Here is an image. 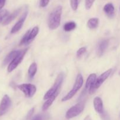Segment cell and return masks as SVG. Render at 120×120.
<instances>
[{
    "label": "cell",
    "instance_id": "30bf717a",
    "mask_svg": "<svg viewBox=\"0 0 120 120\" xmlns=\"http://www.w3.org/2000/svg\"><path fill=\"white\" fill-rule=\"evenodd\" d=\"M27 14H28V12H27V11H25L24 12V14H22L21 17L20 18V19L18 21V22L12 27L11 30V34H15V33L18 32L22 28L24 23L25 20L26 18H27Z\"/></svg>",
    "mask_w": 120,
    "mask_h": 120
},
{
    "label": "cell",
    "instance_id": "cb8c5ba5",
    "mask_svg": "<svg viewBox=\"0 0 120 120\" xmlns=\"http://www.w3.org/2000/svg\"><path fill=\"white\" fill-rule=\"evenodd\" d=\"M70 4L72 10L76 11L78 7V0H70Z\"/></svg>",
    "mask_w": 120,
    "mask_h": 120
},
{
    "label": "cell",
    "instance_id": "f1b7e54d",
    "mask_svg": "<svg viewBox=\"0 0 120 120\" xmlns=\"http://www.w3.org/2000/svg\"><path fill=\"white\" fill-rule=\"evenodd\" d=\"M34 108H32L30 111L28 112V113L27 114V119H29V118H31L32 116V115L34 113Z\"/></svg>",
    "mask_w": 120,
    "mask_h": 120
},
{
    "label": "cell",
    "instance_id": "8992f818",
    "mask_svg": "<svg viewBox=\"0 0 120 120\" xmlns=\"http://www.w3.org/2000/svg\"><path fill=\"white\" fill-rule=\"evenodd\" d=\"M17 87L24 94L25 97L28 98L33 97L36 91V86L32 84H20L17 86Z\"/></svg>",
    "mask_w": 120,
    "mask_h": 120
},
{
    "label": "cell",
    "instance_id": "ac0fdd59",
    "mask_svg": "<svg viewBox=\"0 0 120 120\" xmlns=\"http://www.w3.org/2000/svg\"><path fill=\"white\" fill-rule=\"evenodd\" d=\"M99 19L97 18H93L88 20L87 25L90 29H95L98 26Z\"/></svg>",
    "mask_w": 120,
    "mask_h": 120
},
{
    "label": "cell",
    "instance_id": "484cf974",
    "mask_svg": "<svg viewBox=\"0 0 120 120\" xmlns=\"http://www.w3.org/2000/svg\"><path fill=\"white\" fill-rule=\"evenodd\" d=\"M95 0H85V5L86 9H89L92 6Z\"/></svg>",
    "mask_w": 120,
    "mask_h": 120
},
{
    "label": "cell",
    "instance_id": "5b68a950",
    "mask_svg": "<svg viewBox=\"0 0 120 120\" xmlns=\"http://www.w3.org/2000/svg\"><path fill=\"white\" fill-rule=\"evenodd\" d=\"M28 50V48L23 49V50H19L17 55L15 56V58L9 63V64L8 66V71L9 73L11 72L13 70H15L16 68V67L21 63V62L23 60L26 53Z\"/></svg>",
    "mask_w": 120,
    "mask_h": 120
},
{
    "label": "cell",
    "instance_id": "44dd1931",
    "mask_svg": "<svg viewBox=\"0 0 120 120\" xmlns=\"http://www.w3.org/2000/svg\"><path fill=\"white\" fill-rule=\"evenodd\" d=\"M30 32V30H28L27 32L25 33L22 38L21 39L20 41V45H28L29 44V34Z\"/></svg>",
    "mask_w": 120,
    "mask_h": 120
},
{
    "label": "cell",
    "instance_id": "9c48e42d",
    "mask_svg": "<svg viewBox=\"0 0 120 120\" xmlns=\"http://www.w3.org/2000/svg\"><path fill=\"white\" fill-rule=\"evenodd\" d=\"M112 73V69H108V70L104 72L103 73L101 74L98 78H96V81H95V85H94V87H95V90L98 89L100 86L102 84V83L108 78L110 75Z\"/></svg>",
    "mask_w": 120,
    "mask_h": 120
},
{
    "label": "cell",
    "instance_id": "4fadbf2b",
    "mask_svg": "<svg viewBox=\"0 0 120 120\" xmlns=\"http://www.w3.org/2000/svg\"><path fill=\"white\" fill-rule=\"evenodd\" d=\"M59 92H60V90H59V91H58L56 93H55L54 94H53L52 96H51L49 98H48V99H47V100L45 102L44 104L43 105H42V111H45L49 109V107H50L51 105L52 104L53 102H54V100H55L56 96L58 95Z\"/></svg>",
    "mask_w": 120,
    "mask_h": 120
},
{
    "label": "cell",
    "instance_id": "52a82bcc",
    "mask_svg": "<svg viewBox=\"0 0 120 120\" xmlns=\"http://www.w3.org/2000/svg\"><path fill=\"white\" fill-rule=\"evenodd\" d=\"M96 79V75L95 73H92L88 76L85 83V90L89 92L90 94L94 93L95 91V89L94 87L95 81Z\"/></svg>",
    "mask_w": 120,
    "mask_h": 120
},
{
    "label": "cell",
    "instance_id": "6da1fadb",
    "mask_svg": "<svg viewBox=\"0 0 120 120\" xmlns=\"http://www.w3.org/2000/svg\"><path fill=\"white\" fill-rule=\"evenodd\" d=\"M62 12V7L57 6L50 13L48 17V26L49 29L54 30L56 29L60 25L61 15Z\"/></svg>",
    "mask_w": 120,
    "mask_h": 120
},
{
    "label": "cell",
    "instance_id": "d4e9b609",
    "mask_svg": "<svg viewBox=\"0 0 120 120\" xmlns=\"http://www.w3.org/2000/svg\"><path fill=\"white\" fill-rule=\"evenodd\" d=\"M86 51H87L86 48H85V47L81 48L80 49H79L78 50L77 52H76V56H77V57H78V58H80V57H81V56L86 52Z\"/></svg>",
    "mask_w": 120,
    "mask_h": 120
},
{
    "label": "cell",
    "instance_id": "2e32d148",
    "mask_svg": "<svg viewBox=\"0 0 120 120\" xmlns=\"http://www.w3.org/2000/svg\"><path fill=\"white\" fill-rule=\"evenodd\" d=\"M19 50H12V52H11L5 58V59L4 60L3 62V64L4 65H6L8 63H10L13 59L15 57V56L17 55L18 53Z\"/></svg>",
    "mask_w": 120,
    "mask_h": 120
},
{
    "label": "cell",
    "instance_id": "9a60e30c",
    "mask_svg": "<svg viewBox=\"0 0 120 120\" xmlns=\"http://www.w3.org/2000/svg\"><path fill=\"white\" fill-rule=\"evenodd\" d=\"M108 45V40H103L101 41L98 45V48L97 54L99 56H102V54L104 53L105 49H107V46Z\"/></svg>",
    "mask_w": 120,
    "mask_h": 120
},
{
    "label": "cell",
    "instance_id": "277c9868",
    "mask_svg": "<svg viewBox=\"0 0 120 120\" xmlns=\"http://www.w3.org/2000/svg\"><path fill=\"white\" fill-rule=\"evenodd\" d=\"M85 107V103L83 101L78 103L75 105L71 107L67 111L65 117L67 119H71L80 115L83 111Z\"/></svg>",
    "mask_w": 120,
    "mask_h": 120
},
{
    "label": "cell",
    "instance_id": "7a4b0ae2",
    "mask_svg": "<svg viewBox=\"0 0 120 120\" xmlns=\"http://www.w3.org/2000/svg\"><path fill=\"white\" fill-rule=\"evenodd\" d=\"M84 83V79L81 74H78L76 78V80H75V83L74 84L72 90L66 95L65 96L62 98V101H66L69 100L71 99L75 95V94L77 93V91L80 90L82 86Z\"/></svg>",
    "mask_w": 120,
    "mask_h": 120
},
{
    "label": "cell",
    "instance_id": "4316f807",
    "mask_svg": "<svg viewBox=\"0 0 120 120\" xmlns=\"http://www.w3.org/2000/svg\"><path fill=\"white\" fill-rule=\"evenodd\" d=\"M50 0H41L40 2V6L42 8L47 7L48 4H49Z\"/></svg>",
    "mask_w": 120,
    "mask_h": 120
},
{
    "label": "cell",
    "instance_id": "d6986e66",
    "mask_svg": "<svg viewBox=\"0 0 120 120\" xmlns=\"http://www.w3.org/2000/svg\"><path fill=\"white\" fill-rule=\"evenodd\" d=\"M76 26V25L74 21L68 22L64 25V30L65 32H70L74 30Z\"/></svg>",
    "mask_w": 120,
    "mask_h": 120
},
{
    "label": "cell",
    "instance_id": "3957f363",
    "mask_svg": "<svg viewBox=\"0 0 120 120\" xmlns=\"http://www.w3.org/2000/svg\"><path fill=\"white\" fill-rule=\"evenodd\" d=\"M63 80L64 74L62 73H61L56 77L55 82H54V84H53L52 86L51 87V89L44 95V100H47L51 96H52L53 94L56 93L58 91L60 90V87H61V84H62V82H63Z\"/></svg>",
    "mask_w": 120,
    "mask_h": 120
},
{
    "label": "cell",
    "instance_id": "e0dca14e",
    "mask_svg": "<svg viewBox=\"0 0 120 120\" xmlns=\"http://www.w3.org/2000/svg\"><path fill=\"white\" fill-rule=\"evenodd\" d=\"M36 71H37V64L36 63L34 62L31 64L29 69H28V76H29L30 79H32L34 78Z\"/></svg>",
    "mask_w": 120,
    "mask_h": 120
},
{
    "label": "cell",
    "instance_id": "83f0119b",
    "mask_svg": "<svg viewBox=\"0 0 120 120\" xmlns=\"http://www.w3.org/2000/svg\"><path fill=\"white\" fill-rule=\"evenodd\" d=\"M101 117L103 120H109V116H108V114L104 111H103L102 113L101 114Z\"/></svg>",
    "mask_w": 120,
    "mask_h": 120
},
{
    "label": "cell",
    "instance_id": "603a6c76",
    "mask_svg": "<svg viewBox=\"0 0 120 120\" xmlns=\"http://www.w3.org/2000/svg\"><path fill=\"white\" fill-rule=\"evenodd\" d=\"M48 116L45 114H37L34 116L31 120H47Z\"/></svg>",
    "mask_w": 120,
    "mask_h": 120
},
{
    "label": "cell",
    "instance_id": "4dcf8cb0",
    "mask_svg": "<svg viewBox=\"0 0 120 120\" xmlns=\"http://www.w3.org/2000/svg\"><path fill=\"white\" fill-rule=\"evenodd\" d=\"M84 120H91V118L90 116H87V117H86L85 118H84Z\"/></svg>",
    "mask_w": 120,
    "mask_h": 120
},
{
    "label": "cell",
    "instance_id": "ba28073f",
    "mask_svg": "<svg viewBox=\"0 0 120 120\" xmlns=\"http://www.w3.org/2000/svg\"><path fill=\"white\" fill-rule=\"evenodd\" d=\"M11 104V101L8 95H5L0 103V117L8 111Z\"/></svg>",
    "mask_w": 120,
    "mask_h": 120
},
{
    "label": "cell",
    "instance_id": "7c38bea8",
    "mask_svg": "<svg viewBox=\"0 0 120 120\" xmlns=\"http://www.w3.org/2000/svg\"><path fill=\"white\" fill-rule=\"evenodd\" d=\"M21 11V8H18L16 10L14 11L11 14H10L9 15H8L7 18L4 19V21H3V25H8L9 23H10L14 19H15V18L18 15V14H20V12Z\"/></svg>",
    "mask_w": 120,
    "mask_h": 120
},
{
    "label": "cell",
    "instance_id": "7402d4cb",
    "mask_svg": "<svg viewBox=\"0 0 120 120\" xmlns=\"http://www.w3.org/2000/svg\"><path fill=\"white\" fill-rule=\"evenodd\" d=\"M8 13H9L8 11L6 9H1V10H0V22L3 21V20L5 19L8 16Z\"/></svg>",
    "mask_w": 120,
    "mask_h": 120
},
{
    "label": "cell",
    "instance_id": "5bb4252c",
    "mask_svg": "<svg viewBox=\"0 0 120 120\" xmlns=\"http://www.w3.org/2000/svg\"><path fill=\"white\" fill-rule=\"evenodd\" d=\"M103 9L104 12L109 17H112L114 14V11H115V8H114V7L112 4L108 3L105 4L104 7Z\"/></svg>",
    "mask_w": 120,
    "mask_h": 120
},
{
    "label": "cell",
    "instance_id": "ffe728a7",
    "mask_svg": "<svg viewBox=\"0 0 120 120\" xmlns=\"http://www.w3.org/2000/svg\"><path fill=\"white\" fill-rule=\"evenodd\" d=\"M39 32V28L38 26H35L32 29L30 30L29 34V43H31L35 39Z\"/></svg>",
    "mask_w": 120,
    "mask_h": 120
},
{
    "label": "cell",
    "instance_id": "f546056e",
    "mask_svg": "<svg viewBox=\"0 0 120 120\" xmlns=\"http://www.w3.org/2000/svg\"><path fill=\"white\" fill-rule=\"evenodd\" d=\"M5 1L6 0H0V10H1L2 8L4 7Z\"/></svg>",
    "mask_w": 120,
    "mask_h": 120
},
{
    "label": "cell",
    "instance_id": "8fae6325",
    "mask_svg": "<svg viewBox=\"0 0 120 120\" xmlns=\"http://www.w3.org/2000/svg\"><path fill=\"white\" fill-rule=\"evenodd\" d=\"M94 107L95 110L98 113H102L104 111L103 102L102 99L99 97H96L94 99Z\"/></svg>",
    "mask_w": 120,
    "mask_h": 120
}]
</instances>
